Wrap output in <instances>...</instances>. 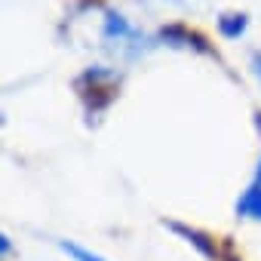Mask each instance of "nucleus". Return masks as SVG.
Wrapping results in <instances>:
<instances>
[{"mask_svg":"<svg viewBox=\"0 0 261 261\" xmlns=\"http://www.w3.org/2000/svg\"><path fill=\"white\" fill-rule=\"evenodd\" d=\"M252 74H255V80H258V86H261V53L252 56Z\"/></svg>","mask_w":261,"mask_h":261,"instance_id":"20e7f679","label":"nucleus"},{"mask_svg":"<svg viewBox=\"0 0 261 261\" xmlns=\"http://www.w3.org/2000/svg\"><path fill=\"white\" fill-rule=\"evenodd\" d=\"M237 215H243L249 221H261V163L255 169V178L249 181V188L237 200Z\"/></svg>","mask_w":261,"mask_h":261,"instance_id":"f257e3e1","label":"nucleus"},{"mask_svg":"<svg viewBox=\"0 0 261 261\" xmlns=\"http://www.w3.org/2000/svg\"><path fill=\"white\" fill-rule=\"evenodd\" d=\"M246 31V16H224L221 19V34L224 37H240Z\"/></svg>","mask_w":261,"mask_h":261,"instance_id":"7ed1b4c3","label":"nucleus"},{"mask_svg":"<svg viewBox=\"0 0 261 261\" xmlns=\"http://www.w3.org/2000/svg\"><path fill=\"white\" fill-rule=\"evenodd\" d=\"M62 252L71 255L74 261H108V258H101L98 252H89V249H83V246H77V243H62Z\"/></svg>","mask_w":261,"mask_h":261,"instance_id":"f03ea898","label":"nucleus"}]
</instances>
